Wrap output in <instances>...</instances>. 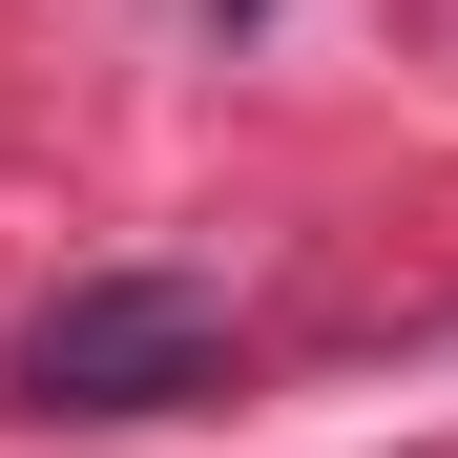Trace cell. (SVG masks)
<instances>
[{"instance_id":"obj_1","label":"cell","mask_w":458,"mask_h":458,"mask_svg":"<svg viewBox=\"0 0 458 458\" xmlns=\"http://www.w3.org/2000/svg\"><path fill=\"white\" fill-rule=\"evenodd\" d=\"M208 354H229V292H188V271H84V292L21 334V396H42V417H167V396H208Z\"/></svg>"}]
</instances>
